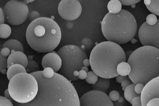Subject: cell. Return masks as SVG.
Returning a JSON list of instances; mask_svg holds the SVG:
<instances>
[{
  "label": "cell",
  "mask_w": 159,
  "mask_h": 106,
  "mask_svg": "<svg viewBox=\"0 0 159 106\" xmlns=\"http://www.w3.org/2000/svg\"><path fill=\"white\" fill-rule=\"evenodd\" d=\"M122 7V4L118 0H111L108 4V9L110 14H117L121 11Z\"/></svg>",
  "instance_id": "obj_19"
},
{
  "label": "cell",
  "mask_w": 159,
  "mask_h": 106,
  "mask_svg": "<svg viewBox=\"0 0 159 106\" xmlns=\"http://www.w3.org/2000/svg\"><path fill=\"white\" fill-rule=\"evenodd\" d=\"M141 1L140 0H120L119 1L122 4V5L125 6H129L133 5Z\"/></svg>",
  "instance_id": "obj_31"
},
{
  "label": "cell",
  "mask_w": 159,
  "mask_h": 106,
  "mask_svg": "<svg viewBox=\"0 0 159 106\" xmlns=\"http://www.w3.org/2000/svg\"><path fill=\"white\" fill-rule=\"evenodd\" d=\"M56 54L62 60L59 74L70 81L78 80L83 61L88 59L86 53L76 45H68L60 48Z\"/></svg>",
  "instance_id": "obj_6"
},
{
  "label": "cell",
  "mask_w": 159,
  "mask_h": 106,
  "mask_svg": "<svg viewBox=\"0 0 159 106\" xmlns=\"http://www.w3.org/2000/svg\"><path fill=\"white\" fill-rule=\"evenodd\" d=\"M135 85L134 83L131 84L128 86L124 91V96L126 99L131 103V101L135 97L140 96V95L137 94L134 88Z\"/></svg>",
  "instance_id": "obj_18"
},
{
  "label": "cell",
  "mask_w": 159,
  "mask_h": 106,
  "mask_svg": "<svg viewBox=\"0 0 159 106\" xmlns=\"http://www.w3.org/2000/svg\"><path fill=\"white\" fill-rule=\"evenodd\" d=\"M5 22L3 12L2 8L0 7V25L4 24Z\"/></svg>",
  "instance_id": "obj_38"
},
{
  "label": "cell",
  "mask_w": 159,
  "mask_h": 106,
  "mask_svg": "<svg viewBox=\"0 0 159 106\" xmlns=\"http://www.w3.org/2000/svg\"><path fill=\"white\" fill-rule=\"evenodd\" d=\"M28 59V60H32L33 59V57L32 56H29Z\"/></svg>",
  "instance_id": "obj_48"
},
{
  "label": "cell",
  "mask_w": 159,
  "mask_h": 106,
  "mask_svg": "<svg viewBox=\"0 0 159 106\" xmlns=\"http://www.w3.org/2000/svg\"><path fill=\"white\" fill-rule=\"evenodd\" d=\"M81 49L86 53V52L90 51L93 48L94 43L91 39L88 38L83 39L81 42Z\"/></svg>",
  "instance_id": "obj_22"
},
{
  "label": "cell",
  "mask_w": 159,
  "mask_h": 106,
  "mask_svg": "<svg viewBox=\"0 0 159 106\" xmlns=\"http://www.w3.org/2000/svg\"><path fill=\"white\" fill-rule=\"evenodd\" d=\"M37 81L38 90L35 98L23 106H80L77 91L70 81L59 73L46 79L42 71L32 73Z\"/></svg>",
  "instance_id": "obj_1"
},
{
  "label": "cell",
  "mask_w": 159,
  "mask_h": 106,
  "mask_svg": "<svg viewBox=\"0 0 159 106\" xmlns=\"http://www.w3.org/2000/svg\"><path fill=\"white\" fill-rule=\"evenodd\" d=\"M2 47L8 48L10 50L11 53L15 51L22 52L24 51L23 46L21 42L14 39L8 40L6 41L3 44Z\"/></svg>",
  "instance_id": "obj_15"
},
{
  "label": "cell",
  "mask_w": 159,
  "mask_h": 106,
  "mask_svg": "<svg viewBox=\"0 0 159 106\" xmlns=\"http://www.w3.org/2000/svg\"><path fill=\"white\" fill-rule=\"evenodd\" d=\"M117 70L119 75L126 76H129L130 73L131 72V67L129 64L124 62H122L118 65Z\"/></svg>",
  "instance_id": "obj_20"
},
{
  "label": "cell",
  "mask_w": 159,
  "mask_h": 106,
  "mask_svg": "<svg viewBox=\"0 0 159 106\" xmlns=\"http://www.w3.org/2000/svg\"><path fill=\"white\" fill-rule=\"evenodd\" d=\"M133 51H128L125 52V54L126 57V60H128L129 57L133 52Z\"/></svg>",
  "instance_id": "obj_42"
},
{
  "label": "cell",
  "mask_w": 159,
  "mask_h": 106,
  "mask_svg": "<svg viewBox=\"0 0 159 106\" xmlns=\"http://www.w3.org/2000/svg\"><path fill=\"white\" fill-rule=\"evenodd\" d=\"M80 106H114L105 93L93 90L86 93L79 99Z\"/></svg>",
  "instance_id": "obj_11"
},
{
  "label": "cell",
  "mask_w": 159,
  "mask_h": 106,
  "mask_svg": "<svg viewBox=\"0 0 159 106\" xmlns=\"http://www.w3.org/2000/svg\"><path fill=\"white\" fill-rule=\"evenodd\" d=\"M7 57L3 56L0 51V73L3 69L7 68Z\"/></svg>",
  "instance_id": "obj_27"
},
{
  "label": "cell",
  "mask_w": 159,
  "mask_h": 106,
  "mask_svg": "<svg viewBox=\"0 0 159 106\" xmlns=\"http://www.w3.org/2000/svg\"><path fill=\"white\" fill-rule=\"evenodd\" d=\"M26 73L29 74L39 71V66L36 61L32 60H28L27 66L26 68Z\"/></svg>",
  "instance_id": "obj_23"
},
{
  "label": "cell",
  "mask_w": 159,
  "mask_h": 106,
  "mask_svg": "<svg viewBox=\"0 0 159 106\" xmlns=\"http://www.w3.org/2000/svg\"><path fill=\"white\" fill-rule=\"evenodd\" d=\"M81 70L84 71L86 73L89 72V69L87 67H85V66H83Z\"/></svg>",
  "instance_id": "obj_45"
},
{
  "label": "cell",
  "mask_w": 159,
  "mask_h": 106,
  "mask_svg": "<svg viewBox=\"0 0 159 106\" xmlns=\"http://www.w3.org/2000/svg\"><path fill=\"white\" fill-rule=\"evenodd\" d=\"M132 106H142L140 96H137L133 98L131 103Z\"/></svg>",
  "instance_id": "obj_32"
},
{
  "label": "cell",
  "mask_w": 159,
  "mask_h": 106,
  "mask_svg": "<svg viewBox=\"0 0 159 106\" xmlns=\"http://www.w3.org/2000/svg\"><path fill=\"white\" fill-rule=\"evenodd\" d=\"M144 3L150 12L153 14L159 16V0H144Z\"/></svg>",
  "instance_id": "obj_17"
},
{
  "label": "cell",
  "mask_w": 159,
  "mask_h": 106,
  "mask_svg": "<svg viewBox=\"0 0 159 106\" xmlns=\"http://www.w3.org/2000/svg\"><path fill=\"white\" fill-rule=\"evenodd\" d=\"M1 54L4 57H7L9 56L11 54V51L7 47H4L2 48L1 51Z\"/></svg>",
  "instance_id": "obj_34"
},
{
  "label": "cell",
  "mask_w": 159,
  "mask_h": 106,
  "mask_svg": "<svg viewBox=\"0 0 159 106\" xmlns=\"http://www.w3.org/2000/svg\"><path fill=\"white\" fill-rule=\"evenodd\" d=\"M79 74L78 77L79 79H80L81 80H84L86 78L87 76V73L82 70L79 71L78 72Z\"/></svg>",
  "instance_id": "obj_35"
},
{
  "label": "cell",
  "mask_w": 159,
  "mask_h": 106,
  "mask_svg": "<svg viewBox=\"0 0 159 106\" xmlns=\"http://www.w3.org/2000/svg\"><path fill=\"white\" fill-rule=\"evenodd\" d=\"M28 57L24 52L15 51L11 53L7 59V68L12 65L17 64L23 66L25 68L28 63Z\"/></svg>",
  "instance_id": "obj_13"
},
{
  "label": "cell",
  "mask_w": 159,
  "mask_h": 106,
  "mask_svg": "<svg viewBox=\"0 0 159 106\" xmlns=\"http://www.w3.org/2000/svg\"><path fill=\"white\" fill-rule=\"evenodd\" d=\"M124 99L122 96H120L119 97V98L118 100V102L116 103H117L118 104L120 103V104L122 106V105H123V103L124 102Z\"/></svg>",
  "instance_id": "obj_43"
},
{
  "label": "cell",
  "mask_w": 159,
  "mask_h": 106,
  "mask_svg": "<svg viewBox=\"0 0 159 106\" xmlns=\"http://www.w3.org/2000/svg\"><path fill=\"white\" fill-rule=\"evenodd\" d=\"M55 72L50 67L44 68L42 71L43 77L46 79H50L54 76Z\"/></svg>",
  "instance_id": "obj_25"
},
{
  "label": "cell",
  "mask_w": 159,
  "mask_h": 106,
  "mask_svg": "<svg viewBox=\"0 0 159 106\" xmlns=\"http://www.w3.org/2000/svg\"><path fill=\"white\" fill-rule=\"evenodd\" d=\"M40 14L39 12L36 11L29 12L28 18L31 22L39 18Z\"/></svg>",
  "instance_id": "obj_29"
},
{
  "label": "cell",
  "mask_w": 159,
  "mask_h": 106,
  "mask_svg": "<svg viewBox=\"0 0 159 106\" xmlns=\"http://www.w3.org/2000/svg\"><path fill=\"white\" fill-rule=\"evenodd\" d=\"M7 71L6 69H3L2 70L1 72V73L3 74H7Z\"/></svg>",
  "instance_id": "obj_46"
},
{
  "label": "cell",
  "mask_w": 159,
  "mask_h": 106,
  "mask_svg": "<svg viewBox=\"0 0 159 106\" xmlns=\"http://www.w3.org/2000/svg\"><path fill=\"white\" fill-rule=\"evenodd\" d=\"M87 76L85 79L86 81L90 84L94 85L98 80V76L93 71L87 73Z\"/></svg>",
  "instance_id": "obj_24"
},
{
  "label": "cell",
  "mask_w": 159,
  "mask_h": 106,
  "mask_svg": "<svg viewBox=\"0 0 159 106\" xmlns=\"http://www.w3.org/2000/svg\"><path fill=\"white\" fill-rule=\"evenodd\" d=\"M21 73H26V69L23 66L17 64L11 65L7 70V74L8 80L10 81L15 75Z\"/></svg>",
  "instance_id": "obj_16"
},
{
  "label": "cell",
  "mask_w": 159,
  "mask_h": 106,
  "mask_svg": "<svg viewBox=\"0 0 159 106\" xmlns=\"http://www.w3.org/2000/svg\"><path fill=\"white\" fill-rule=\"evenodd\" d=\"M42 65L44 69L50 67L53 70L55 73H56L61 67L62 60L56 53L50 52L44 56Z\"/></svg>",
  "instance_id": "obj_12"
},
{
  "label": "cell",
  "mask_w": 159,
  "mask_h": 106,
  "mask_svg": "<svg viewBox=\"0 0 159 106\" xmlns=\"http://www.w3.org/2000/svg\"><path fill=\"white\" fill-rule=\"evenodd\" d=\"M140 41L144 46L159 48V20L154 25L144 22L140 26L139 32Z\"/></svg>",
  "instance_id": "obj_9"
},
{
  "label": "cell",
  "mask_w": 159,
  "mask_h": 106,
  "mask_svg": "<svg viewBox=\"0 0 159 106\" xmlns=\"http://www.w3.org/2000/svg\"><path fill=\"white\" fill-rule=\"evenodd\" d=\"M136 42V40L134 38L131 40V43L133 44H135Z\"/></svg>",
  "instance_id": "obj_47"
},
{
  "label": "cell",
  "mask_w": 159,
  "mask_h": 106,
  "mask_svg": "<svg viewBox=\"0 0 159 106\" xmlns=\"http://www.w3.org/2000/svg\"><path fill=\"white\" fill-rule=\"evenodd\" d=\"M8 89L13 100L20 103H26L36 96L38 90V84L32 75L21 73L11 79Z\"/></svg>",
  "instance_id": "obj_7"
},
{
  "label": "cell",
  "mask_w": 159,
  "mask_h": 106,
  "mask_svg": "<svg viewBox=\"0 0 159 106\" xmlns=\"http://www.w3.org/2000/svg\"><path fill=\"white\" fill-rule=\"evenodd\" d=\"M131 7L133 8H134L135 7V4H133V5H131Z\"/></svg>",
  "instance_id": "obj_49"
},
{
  "label": "cell",
  "mask_w": 159,
  "mask_h": 106,
  "mask_svg": "<svg viewBox=\"0 0 159 106\" xmlns=\"http://www.w3.org/2000/svg\"><path fill=\"white\" fill-rule=\"evenodd\" d=\"M26 41L30 47L37 52L53 51L59 45L61 32L58 24L51 19L39 17L31 22L26 29Z\"/></svg>",
  "instance_id": "obj_3"
},
{
  "label": "cell",
  "mask_w": 159,
  "mask_h": 106,
  "mask_svg": "<svg viewBox=\"0 0 159 106\" xmlns=\"http://www.w3.org/2000/svg\"><path fill=\"white\" fill-rule=\"evenodd\" d=\"M83 66L86 67H89L90 65V61L89 59H86L84 60L83 61Z\"/></svg>",
  "instance_id": "obj_40"
},
{
  "label": "cell",
  "mask_w": 159,
  "mask_h": 106,
  "mask_svg": "<svg viewBox=\"0 0 159 106\" xmlns=\"http://www.w3.org/2000/svg\"><path fill=\"white\" fill-rule=\"evenodd\" d=\"M144 85L142 83H138L135 85V91L137 94L140 95Z\"/></svg>",
  "instance_id": "obj_33"
},
{
  "label": "cell",
  "mask_w": 159,
  "mask_h": 106,
  "mask_svg": "<svg viewBox=\"0 0 159 106\" xmlns=\"http://www.w3.org/2000/svg\"><path fill=\"white\" fill-rule=\"evenodd\" d=\"M4 96H5V98L8 99V100H12V99L11 98V96L9 92L8 89H7L4 92Z\"/></svg>",
  "instance_id": "obj_39"
},
{
  "label": "cell",
  "mask_w": 159,
  "mask_h": 106,
  "mask_svg": "<svg viewBox=\"0 0 159 106\" xmlns=\"http://www.w3.org/2000/svg\"><path fill=\"white\" fill-rule=\"evenodd\" d=\"M12 30L10 26L6 24L0 25V38L7 39L10 36Z\"/></svg>",
  "instance_id": "obj_21"
},
{
  "label": "cell",
  "mask_w": 159,
  "mask_h": 106,
  "mask_svg": "<svg viewBox=\"0 0 159 106\" xmlns=\"http://www.w3.org/2000/svg\"><path fill=\"white\" fill-rule=\"evenodd\" d=\"M108 96L109 99L113 101H117L120 96L119 92L115 90L110 92Z\"/></svg>",
  "instance_id": "obj_30"
},
{
  "label": "cell",
  "mask_w": 159,
  "mask_h": 106,
  "mask_svg": "<svg viewBox=\"0 0 159 106\" xmlns=\"http://www.w3.org/2000/svg\"><path fill=\"white\" fill-rule=\"evenodd\" d=\"M130 85V82L128 80H125L123 81L121 83L122 90L124 91L126 88Z\"/></svg>",
  "instance_id": "obj_37"
},
{
  "label": "cell",
  "mask_w": 159,
  "mask_h": 106,
  "mask_svg": "<svg viewBox=\"0 0 159 106\" xmlns=\"http://www.w3.org/2000/svg\"><path fill=\"white\" fill-rule=\"evenodd\" d=\"M116 77L117 81L119 83H121L124 81L128 80L129 81V77L127 76H122L119 75Z\"/></svg>",
  "instance_id": "obj_36"
},
{
  "label": "cell",
  "mask_w": 159,
  "mask_h": 106,
  "mask_svg": "<svg viewBox=\"0 0 159 106\" xmlns=\"http://www.w3.org/2000/svg\"><path fill=\"white\" fill-rule=\"evenodd\" d=\"M89 60L93 71L100 77L109 79L118 76V65L127 61L125 52L122 47L109 41L96 45L91 52Z\"/></svg>",
  "instance_id": "obj_2"
},
{
  "label": "cell",
  "mask_w": 159,
  "mask_h": 106,
  "mask_svg": "<svg viewBox=\"0 0 159 106\" xmlns=\"http://www.w3.org/2000/svg\"><path fill=\"white\" fill-rule=\"evenodd\" d=\"M102 31L109 41L122 45L129 42L135 36L137 24L134 17L124 10L117 14L109 12L101 23Z\"/></svg>",
  "instance_id": "obj_5"
},
{
  "label": "cell",
  "mask_w": 159,
  "mask_h": 106,
  "mask_svg": "<svg viewBox=\"0 0 159 106\" xmlns=\"http://www.w3.org/2000/svg\"><path fill=\"white\" fill-rule=\"evenodd\" d=\"M81 3L76 0H62L59 3L58 11L64 19L72 21L77 19L82 12Z\"/></svg>",
  "instance_id": "obj_10"
},
{
  "label": "cell",
  "mask_w": 159,
  "mask_h": 106,
  "mask_svg": "<svg viewBox=\"0 0 159 106\" xmlns=\"http://www.w3.org/2000/svg\"><path fill=\"white\" fill-rule=\"evenodd\" d=\"M2 9L5 22L13 26L24 23L28 18V7L21 1H9Z\"/></svg>",
  "instance_id": "obj_8"
},
{
  "label": "cell",
  "mask_w": 159,
  "mask_h": 106,
  "mask_svg": "<svg viewBox=\"0 0 159 106\" xmlns=\"http://www.w3.org/2000/svg\"><path fill=\"white\" fill-rule=\"evenodd\" d=\"M109 79L98 77V80L95 84L92 85L93 90L105 93L109 89L110 85Z\"/></svg>",
  "instance_id": "obj_14"
},
{
  "label": "cell",
  "mask_w": 159,
  "mask_h": 106,
  "mask_svg": "<svg viewBox=\"0 0 159 106\" xmlns=\"http://www.w3.org/2000/svg\"><path fill=\"white\" fill-rule=\"evenodd\" d=\"M66 26L68 29H71L73 27V23L72 22L68 21L66 24Z\"/></svg>",
  "instance_id": "obj_41"
},
{
  "label": "cell",
  "mask_w": 159,
  "mask_h": 106,
  "mask_svg": "<svg viewBox=\"0 0 159 106\" xmlns=\"http://www.w3.org/2000/svg\"><path fill=\"white\" fill-rule=\"evenodd\" d=\"M131 67L129 75L135 84L145 85L159 76V50L155 47L144 46L133 52L127 61Z\"/></svg>",
  "instance_id": "obj_4"
},
{
  "label": "cell",
  "mask_w": 159,
  "mask_h": 106,
  "mask_svg": "<svg viewBox=\"0 0 159 106\" xmlns=\"http://www.w3.org/2000/svg\"><path fill=\"white\" fill-rule=\"evenodd\" d=\"M22 2L26 4V5L30 3H32L34 1L32 0H25V1H21Z\"/></svg>",
  "instance_id": "obj_44"
},
{
  "label": "cell",
  "mask_w": 159,
  "mask_h": 106,
  "mask_svg": "<svg viewBox=\"0 0 159 106\" xmlns=\"http://www.w3.org/2000/svg\"><path fill=\"white\" fill-rule=\"evenodd\" d=\"M54 19V17L53 16H52L51 17V19L53 20Z\"/></svg>",
  "instance_id": "obj_50"
},
{
  "label": "cell",
  "mask_w": 159,
  "mask_h": 106,
  "mask_svg": "<svg viewBox=\"0 0 159 106\" xmlns=\"http://www.w3.org/2000/svg\"><path fill=\"white\" fill-rule=\"evenodd\" d=\"M158 21L157 17L153 14H150L147 17V23L150 25H154L156 24Z\"/></svg>",
  "instance_id": "obj_26"
},
{
  "label": "cell",
  "mask_w": 159,
  "mask_h": 106,
  "mask_svg": "<svg viewBox=\"0 0 159 106\" xmlns=\"http://www.w3.org/2000/svg\"><path fill=\"white\" fill-rule=\"evenodd\" d=\"M0 106H14L11 101L5 97L0 96Z\"/></svg>",
  "instance_id": "obj_28"
}]
</instances>
